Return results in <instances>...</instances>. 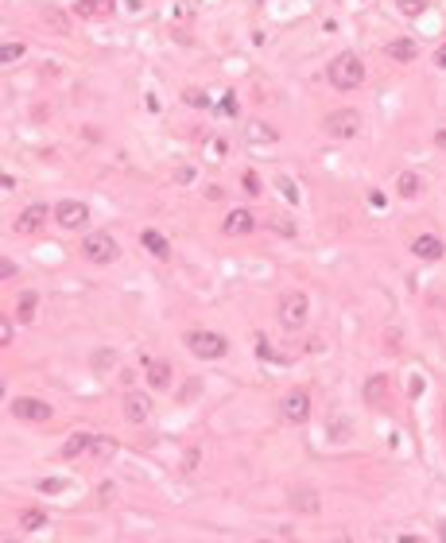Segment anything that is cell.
<instances>
[{"instance_id": "5", "label": "cell", "mask_w": 446, "mask_h": 543, "mask_svg": "<svg viewBox=\"0 0 446 543\" xmlns=\"http://www.w3.org/2000/svg\"><path fill=\"white\" fill-rule=\"evenodd\" d=\"M307 295L303 291H287L284 299H279V323L287 326V330H299L303 323H307Z\"/></svg>"}, {"instance_id": "7", "label": "cell", "mask_w": 446, "mask_h": 543, "mask_svg": "<svg viewBox=\"0 0 446 543\" xmlns=\"http://www.w3.org/2000/svg\"><path fill=\"white\" fill-rule=\"evenodd\" d=\"M55 221H59L62 229H82L89 221V206L74 202V198H62L59 206H55Z\"/></svg>"}, {"instance_id": "11", "label": "cell", "mask_w": 446, "mask_h": 543, "mask_svg": "<svg viewBox=\"0 0 446 543\" xmlns=\"http://www.w3.org/2000/svg\"><path fill=\"white\" fill-rule=\"evenodd\" d=\"M361 396H365L369 408H384V404H388V376H384V373L369 376V381H365V392H361Z\"/></svg>"}, {"instance_id": "36", "label": "cell", "mask_w": 446, "mask_h": 543, "mask_svg": "<svg viewBox=\"0 0 446 543\" xmlns=\"http://www.w3.org/2000/svg\"><path fill=\"white\" fill-rule=\"evenodd\" d=\"M12 342V323H0V345Z\"/></svg>"}, {"instance_id": "28", "label": "cell", "mask_w": 446, "mask_h": 543, "mask_svg": "<svg viewBox=\"0 0 446 543\" xmlns=\"http://www.w3.org/2000/svg\"><path fill=\"white\" fill-rule=\"evenodd\" d=\"M198 392H202V381H186V384H183V392H179V404H191Z\"/></svg>"}, {"instance_id": "16", "label": "cell", "mask_w": 446, "mask_h": 543, "mask_svg": "<svg viewBox=\"0 0 446 543\" xmlns=\"http://www.w3.org/2000/svg\"><path fill=\"white\" fill-rule=\"evenodd\" d=\"M140 241H144V249H152V257H160V260H167V257H171L167 237L155 233V229H144V233H140Z\"/></svg>"}, {"instance_id": "1", "label": "cell", "mask_w": 446, "mask_h": 543, "mask_svg": "<svg viewBox=\"0 0 446 543\" xmlns=\"http://www.w3.org/2000/svg\"><path fill=\"white\" fill-rule=\"evenodd\" d=\"M326 78H330V86H334V89H357L361 82H365V62H361L353 51H342L326 67Z\"/></svg>"}, {"instance_id": "13", "label": "cell", "mask_w": 446, "mask_h": 543, "mask_svg": "<svg viewBox=\"0 0 446 543\" xmlns=\"http://www.w3.org/2000/svg\"><path fill=\"white\" fill-rule=\"evenodd\" d=\"M147 415H152V400L140 396V392H128L125 396V419L128 423H144Z\"/></svg>"}, {"instance_id": "35", "label": "cell", "mask_w": 446, "mask_h": 543, "mask_svg": "<svg viewBox=\"0 0 446 543\" xmlns=\"http://www.w3.org/2000/svg\"><path fill=\"white\" fill-rule=\"evenodd\" d=\"M279 186H284V194H287V198H299V191H295V183H291V179H279Z\"/></svg>"}, {"instance_id": "38", "label": "cell", "mask_w": 446, "mask_h": 543, "mask_svg": "<svg viewBox=\"0 0 446 543\" xmlns=\"http://www.w3.org/2000/svg\"><path fill=\"white\" fill-rule=\"evenodd\" d=\"M435 62H439V67H442V70H446V43H442V47H439V55H435Z\"/></svg>"}, {"instance_id": "27", "label": "cell", "mask_w": 446, "mask_h": 543, "mask_svg": "<svg viewBox=\"0 0 446 543\" xmlns=\"http://www.w3.org/2000/svg\"><path fill=\"white\" fill-rule=\"evenodd\" d=\"M268 225H272V229H279L284 237H295V225L284 218V213H272V218H268Z\"/></svg>"}, {"instance_id": "8", "label": "cell", "mask_w": 446, "mask_h": 543, "mask_svg": "<svg viewBox=\"0 0 446 543\" xmlns=\"http://www.w3.org/2000/svg\"><path fill=\"white\" fill-rule=\"evenodd\" d=\"M47 218H55V210H47V206H28V210L16 218V233H39V229L47 225Z\"/></svg>"}, {"instance_id": "9", "label": "cell", "mask_w": 446, "mask_h": 543, "mask_svg": "<svg viewBox=\"0 0 446 543\" xmlns=\"http://www.w3.org/2000/svg\"><path fill=\"white\" fill-rule=\"evenodd\" d=\"M279 408H284V419H287V423H307V415H311V396H307L303 388H299V392H287Z\"/></svg>"}, {"instance_id": "21", "label": "cell", "mask_w": 446, "mask_h": 543, "mask_svg": "<svg viewBox=\"0 0 446 543\" xmlns=\"http://www.w3.org/2000/svg\"><path fill=\"white\" fill-rule=\"evenodd\" d=\"M245 136H249V144H272V140H276V128L264 125V121H252V125L245 128Z\"/></svg>"}, {"instance_id": "39", "label": "cell", "mask_w": 446, "mask_h": 543, "mask_svg": "<svg viewBox=\"0 0 446 543\" xmlns=\"http://www.w3.org/2000/svg\"><path fill=\"white\" fill-rule=\"evenodd\" d=\"M435 144H439V147H446V128H439V133H435Z\"/></svg>"}, {"instance_id": "40", "label": "cell", "mask_w": 446, "mask_h": 543, "mask_svg": "<svg viewBox=\"0 0 446 543\" xmlns=\"http://www.w3.org/2000/svg\"><path fill=\"white\" fill-rule=\"evenodd\" d=\"M439 536H442V539H446V520H442V524H439Z\"/></svg>"}, {"instance_id": "30", "label": "cell", "mask_w": 446, "mask_h": 543, "mask_svg": "<svg viewBox=\"0 0 446 543\" xmlns=\"http://www.w3.org/2000/svg\"><path fill=\"white\" fill-rule=\"evenodd\" d=\"M62 489H66L62 477H43V481H39V493H62Z\"/></svg>"}, {"instance_id": "10", "label": "cell", "mask_w": 446, "mask_h": 543, "mask_svg": "<svg viewBox=\"0 0 446 543\" xmlns=\"http://www.w3.org/2000/svg\"><path fill=\"white\" fill-rule=\"evenodd\" d=\"M221 229H225L229 237H245V233H252V229H256V213L241 206V210H233L225 221H221Z\"/></svg>"}, {"instance_id": "2", "label": "cell", "mask_w": 446, "mask_h": 543, "mask_svg": "<svg viewBox=\"0 0 446 543\" xmlns=\"http://www.w3.org/2000/svg\"><path fill=\"white\" fill-rule=\"evenodd\" d=\"M186 349H191L194 357H202V361H218V357L229 353V342L221 338L218 330H191L186 334Z\"/></svg>"}, {"instance_id": "32", "label": "cell", "mask_w": 446, "mask_h": 543, "mask_svg": "<svg viewBox=\"0 0 446 543\" xmlns=\"http://www.w3.org/2000/svg\"><path fill=\"white\" fill-rule=\"evenodd\" d=\"M241 186H245V194H260L264 186H260V179L252 175V171H245V179H241Z\"/></svg>"}, {"instance_id": "22", "label": "cell", "mask_w": 446, "mask_h": 543, "mask_svg": "<svg viewBox=\"0 0 446 543\" xmlns=\"http://www.w3.org/2000/svg\"><path fill=\"white\" fill-rule=\"evenodd\" d=\"M43 20L51 23V28L59 31V35H70V16H66L62 8H43Z\"/></svg>"}, {"instance_id": "15", "label": "cell", "mask_w": 446, "mask_h": 543, "mask_svg": "<svg viewBox=\"0 0 446 543\" xmlns=\"http://www.w3.org/2000/svg\"><path fill=\"white\" fill-rule=\"evenodd\" d=\"M94 439L97 435H89V431H74L70 439L62 442V458H82L89 447H94Z\"/></svg>"}, {"instance_id": "23", "label": "cell", "mask_w": 446, "mask_h": 543, "mask_svg": "<svg viewBox=\"0 0 446 543\" xmlns=\"http://www.w3.org/2000/svg\"><path fill=\"white\" fill-rule=\"evenodd\" d=\"M113 12V0H78V16H101Z\"/></svg>"}, {"instance_id": "24", "label": "cell", "mask_w": 446, "mask_h": 543, "mask_svg": "<svg viewBox=\"0 0 446 543\" xmlns=\"http://www.w3.org/2000/svg\"><path fill=\"white\" fill-rule=\"evenodd\" d=\"M291 505H295V508H303V513H318V497H315L311 489L291 493Z\"/></svg>"}, {"instance_id": "33", "label": "cell", "mask_w": 446, "mask_h": 543, "mask_svg": "<svg viewBox=\"0 0 446 543\" xmlns=\"http://www.w3.org/2000/svg\"><path fill=\"white\" fill-rule=\"evenodd\" d=\"M330 431H334V435H330L334 442H345V439H350V423H345V419H338V423L330 427Z\"/></svg>"}, {"instance_id": "12", "label": "cell", "mask_w": 446, "mask_h": 543, "mask_svg": "<svg viewBox=\"0 0 446 543\" xmlns=\"http://www.w3.org/2000/svg\"><path fill=\"white\" fill-rule=\"evenodd\" d=\"M384 55L392 62H416L419 59V43H411V39H388Z\"/></svg>"}, {"instance_id": "6", "label": "cell", "mask_w": 446, "mask_h": 543, "mask_svg": "<svg viewBox=\"0 0 446 543\" xmlns=\"http://www.w3.org/2000/svg\"><path fill=\"white\" fill-rule=\"evenodd\" d=\"M8 411H12L16 419H23V423H47V419H51V404H43V400H35V396H16L12 404H8Z\"/></svg>"}, {"instance_id": "31", "label": "cell", "mask_w": 446, "mask_h": 543, "mask_svg": "<svg viewBox=\"0 0 446 543\" xmlns=\"http://www.w3.org/2000/svg\"><path fill=\"white\" fill-rule=\"evenodd\" d=\"M0 59H4V62H16V59H23V43H4V51H0Z\"/></svg>"}, {"instance_id": "37", "label": "cell", "mask_w": 446, "mask_h": 543, "mask_svg": "<svg viewBox=\"0 0 446 543\" xmlns=\"http://www.w3.org/2000/svg\"><path fill=\"white\" fill-rule=\"evenodd\" d=\"M0 276H4V279L16 276V264H12V260H4V264H0Z\"/></svg>"}, {"instance_id": "26", "label": "cell", "mask_w": 446, "mask_h": 543, "mask_svg": "<svg viewBox=\"0 0 446 543\" xmlns=\"http://www.w3.org/2000/svg\"><path fill=\"white\" fill-rule=\"evenodd\" d=\"M89 450H94V454L105 462V458H113V454H117V442H113V439H94V447H89Z\"/></svg>"}, {"instance_id": "25", "label": "cell", "mask_w": 446, "mask_h": 543, "mask_svg": "<svg viewBox=\"0 0 446 543\" xmlns=\"http://www.w3.org/2000/svg\"><path fill=\"white\" fill-rule=\"evenodd\" d=\"M89 365H94L97 373H105V369H113V365H117V353H113V349H97L94 357H89Z\"/></svg>"}, {"instance_id": "3", "label": "cell", "mask_w": 446, "mask_h": 543, "mask_svg": "<svg viewBox=\"0 0 446 543\" xmlns=\"http://www.w3.org/2000/svg\"><path fill=\"white\" fill-rule=\"evenodd\" d=\"M117 241H113L109 233H89L86 241H82V257L89 260V264H113L117 260Z\"/></svg>"}, {"instance_id": "41", "label": "cell", "mask_w": 446, "mask_h": 543, "mask_svg": "<svg viewBox=\"0 0 446 543\" xmlns=\"http://www.w3.org/2000/svg\"><path fill=\"white\" fill-rule=\"evenodd\" d=\"M442 419H446V411H442Z\"/></svg>"}, {"instance_id": "14", "label": "cell", "mask_w": 446, "mask_h": 543, "mask_svg": "<svg viewBox=\"0 0 446 543\" xmlns=\"http://www.w3.org/2000/svg\"><path fill=\"white\" fill-rule=\"evenodd\" d=\"M411 252H416L419 260H439L442 257V241H439V237H431V233H423V237L411 241Z\"/></svg>"}, {"instance_id": "20", "label": "cell", "mask_w": 446, "mask_h": 543, "mask_svg": "<svg viewBox=\"0 0 446 543\" xmlns=\"http://www.w3.org/2000/svg\"><path fill=\"white\" fill-rule=\"evenodd\" d=\"M35 307H39V295L35 291H23L20 303H16V318H20V323H31V318H35Z\"/></svg>"}, {"instance_id": "29", "label": "cell", "mask_w": 446, "mask_h": 543, "mask_svg": "<svg viewBox=\"0 0 446 543\" xmlns=\"http://www.w3.org/2000/svg\"><path fill=\"white\" fill-rule=\"evenodd\" d=\"M400 12L403 16H419V12H427V0H400Z\"/></svg>"}, {"instance_id": "19", "label": "cell", "mask_w": 446, "mask_h": 543, "mask_svg": "<svg viewBox=\"0 0 446 543\" xmlns=\"http://www.w3.org/2000/svg\"><path fill=\"white\" fill-rule=\"evenodd\" d=\"M16 524H20L23 532H39V528H47V513H39V508H23V513L16 516Z\"/></svg>"}, {"instance_id": "34", "label": "cell", "mask_w": 446, "mask_h": 543, "mask_svg": "<svg viewBox=\"0 0 446 543\" xmlns=\"http://www.w3.org/2000/svg\"><path fill=\"white\" fill-rule=\"evenodd\" d=\"M186 101H191V105H210V97L198 94V89H186Z\"/></svg>"}, {"instance_id": "4", "label": "cell", "mask_w": 446, "mask_h": 543, "mask_svg": "<svg viewBox=\"0 0 446 543\" xmlns=\"http://www.w3.org/2000/svg\"><path fill=\"white\" fill-rule=\"evenodd\" d=\"M322 128H326V136H334V140H353L357 128H361V117H357V109H334V113H326Z\"/></svg>"}, {"instance_id": "18", "label": "cell", "mask_w": 446, "mask_h": 543, "mask_svg": "<svg viewBox=\"0 0 446 543\" xmlns=\"http://www.w3.org/2000/svg\"><path fill=\"white\" fill-rule=\"evenodd\" d=\"M171 376H175V369L163 365V361H155V365L147 369V384H152V388H171Z\"/></svg>"}, {"instance_id": "17", "label": "cell", "mask_w": 446, "mask_h": 543, "mask_svg": "<svg viewBox=\"0 0 446 543\" xmlns=\"http://www.w3.org/2000/svg\"><path fill=\"white\" fill-rule=\"evenodd\" d=\"M396 191H400V198H416V194L423 191V179H419L416 171H400V179H396Z\"/></svg>"}]
</instances>
